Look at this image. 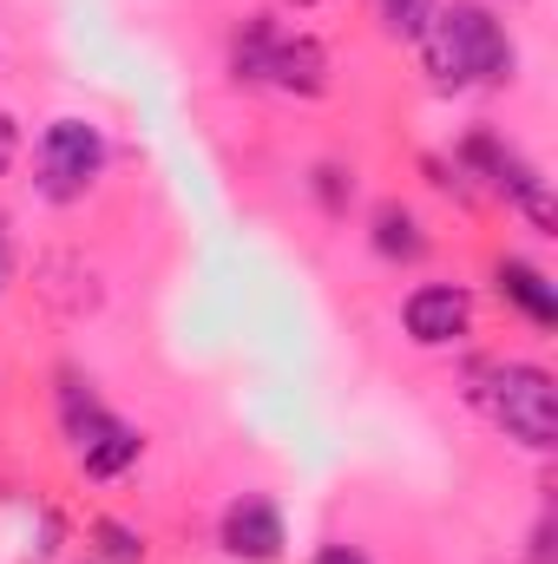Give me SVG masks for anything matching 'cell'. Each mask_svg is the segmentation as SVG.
Wrapping results in <instances>:
<instances>
[{
  "label": "cell",
  "mask_w": 558,
  "mask_h": 564,
  "mask_svg": "<svg viewBox=\"0 0 558 564\" xmlns=\"http://www.w3.org/2000/svg\"><path fill=\"white\" fill-rule=\"evenodd\" d=\"M420 53L440 86H506L513 79V40L480 0L433 7V20L420 26Z\"/></svg>",
  "instance_id": "cell-1"
},
{
  "label": "cell",
  "mask_w": 558,
  "mask_h": 564,
  "mask_svg": "<svg viewBox=\"0 0 558 564\" xmlns=\"http://www.w3.org/2000/svg\"><path fill=\"white\" fill-rule=\"evenodd\" d=\"M60 421H66V440H73V453H79V466H86L93 479H119V473L144 453L139 426H126L119 414H106L99 394H93L73 368H60Z\"/></svg>",
  "instance_id": "cell-2"
},
{
  "label": "cell",
  "mask_w": 558,
  "mask_h": 564,
  "mask_svg": "<svg viewBox=\"0 0 558 564\" xmlns=\"http://www.w3.org/2000/svg\"><path fill=\"white\" fill-rule=\"evenodd\" d=\"M480 394H486V414L506 426L519 446H533V453L558 446V381L546 368H533V361H500Z\"/></svg>",
  "instance_id": "cell-3"
},
{
  "label": "cell",
  "mask_w": 558,
  "mask_h": 564,
  "mask_svg": "<svg viewBox=\"0 0 558 564\" xmlns=\"http://www.w3.org/2000/svg\"><path fill=\"white\" fill-rule=\"evenodd\" d=\"M460 171H473V177H486V191H500V197H513L539 230H558V204H552V184L539 177V164H526L519 151L506 139H493V132H473V139L460 144Z\"/></svg>",
  "instance_id": "cell-4"
},
{
  "label": "cell",
  "mask_w": 558,
  "mask_h": 564,
  "mask_svg": "<svg viewBox=\"0 0 558 564\" xmlns=\"http://www.w3.org/2000/svg\"><path fill=\"white\" fill-rule=\"evenodd\" d=\"M99 171H106V139H99V126H86V119H53V126L40 132V191H46L53 204H79Z\"/></svg>",
  "instance_id": "cell-5"
},
{
  "label": "cell",
  "mask_w": 558,
  "mask_h": 564,
  "mask_svg": "<svg viewBox=\"0 0 558 564\" xmlns=\"http://www.w3.org/2000/svg\"><path fill=\"white\" fill-rule=\"evenodd\" d=\"M401 322H408V335L420 348H453L473 328V295L460 282H420L408 295V308H401Z\"/></svg>",
  "instance_id": "cell-6"
},
{
  "label": "cell",
  "mask_w": 558,
  "mask_h": 564,
  "mask_svg": "<svg viewBox=\"0 0 558 564\" xmlns=\"http://www.w3.org/2000/svg\"><path fill=\"white\" fill-rule=\"evenodd\" d=\"M217 539H224V552L237 564H270L282 552V512L270 499H230Z\"/></svg>",
  "instance_id": "cell-7"
},
{
  "label": "cell",
  "mask_w": 558,
  "mask_h": 564,
  "mask_svg": "<svg viewBox=\"0 0 558 564\" xmlns=\"http://www.w3.org/2000/svg\"><path fill=\"white\" fill-rule=\"evenodd\" d=\"M277 93H296V99H322L329 93V46L309 40V33H277V53H270V79Z\"/></svg>",
  "instance_id": "cell-8"
},
{
  "label": "cell",
  "mask_w": 558,
  "mask_h": 564,
  "mask_svg": "<svg viewBox=\"0 0 558 564\" xmlns=\"http://www.w3.org/2000/svg\"><path fill=\"white\" fill-rule=\"evenodd\" d=\"M500 295L513 302V308H526L539 328H552L558 322V289H552V276L546 270H533V263H519V257H500Z\"/></svg>",
  "instance_id": "cell-9"
},
{
  "label": "cell",
  "mask_w": 558,
  "mask_h": 564,
  "mask_svg": "<svg viewBox=\"0 0 558 564\" xmlns=\"http://www.w3.org/2000/svg\"><path fill=\"white\" fill-rule=\"evenodd\" d=\"M277 20L270 13H250L237 33H230V73H237V86H264L270 79V53H277Z\"/></svg>",
  "instance_id": "cell-10"
},
{
  "label": "cell",
  "mask_w": 558,
  "mask_h": 564,
  "mask_svg": "<svg viewBox=\"0 0 558 564\" xmlns=\"http://www.w3.org/2000/svg\"><path fill=\"white\" fill-rule=\"evenodd\" d=\"M375 250L388 263H420L427 257V230H420V217L408 204H382L375 210Z\"/></svg>",
  "instance_id": "cell-11"
},
{
  "label": "cell",
  "mask_w": 558,
  "mask_h": 564,
  "mask_svg": "<svg viewBox=\"0 0 558 564\" xmlns=\"http://www.w3.org/2000/svg\"><path fill=\"white\" fill-rule=\"evenodd\" d=\"M93 539H99V558L106 564H144V539L132 525H119V519H99Z\"/></svg>",
  "instance_id": "cell-12"
},
{
  "label": "cell",
  "mask_w": 558,
  "mask_h": 564,
  "mask_svg": "<svg viewBox=\"0 0 558 564\" xmlns=\"http://www.w3.org/2000/svg\"><path fill=\"white\" fill-rule=\"evenodd\" d=\"M433 7L440 0H382V20H388L395 40H420V26L433 20Z\"/></svg>",
  "instance_id": "cell-13"
},
{
  "label": "cell",
  "mask_w": 558,
  "mask_h": 564,
  "mask_svg": "<svg viewBox=\"0 0 558 564\" xmlns=\"http://www.w3.org/2000/svg\"><path fill=\"white\" fill-rule=\"evenodd\" d=\"M315 197H322L329 210H342V204H348V171H342V164H322V171H315Z\"/></svg>",
  "instance_id": "cell-14"
},
{
  "label": "cell",
  "mask_w": 558,
  "mask_h": 564,
  "mask_svg": "<svg viewBox=\"0 0 558 564\" xmlns=\"http://www.w3.org/2000/svg\"><path fill=\"white\" fill-rule=\"evenodd\" d=\"M13 151H20V126H13V112H0V177H7Z\"/></svg>",
  "instance_id": "cell-15"
},
{
  "label": "cell",
  "mask_w": 558,
  "mask_h": 564,
  "mask_svg": "<svg viewBox=\"0 0 558 564\" xmlns=\"http://www.w3.org/2000/svg\"><path fill=\"white\" fill-rule=\"evenodd\" d=\"M315 564H368V558H362L355 545H322V552H315Z\"/></svg>",
  "instance_id": "cell-16"
},
{
  "label": "cell",
  "mask_w": 558,
  "mask_h": 564,
  "mask_svg": "<svg viewBox=\"0 0 558 564\" xmlns=\"http://www.w3.org/2000/svg\"><path fill=\"white\" fill-rule=\"evenodd\" d=\"M0 282H7V230H0Z\"/></svg>",
  "instance_id": "cell-17"
},
{
  "label": "cell",
  "mask_w": 558,
  "mask_h": 564,
  "mask_svg": "<svg viewBox=\"0 0 558 564\" xmlns=\"http://www.w3.org/2000/svg\"><path fill=\"white\" fill-rule=\"evenodd\" d=\"M296 7H315V0H296Z\"/></svg>",
  "instance_id": "cell-18"
}]
</instances>
